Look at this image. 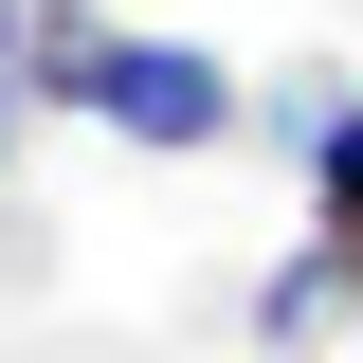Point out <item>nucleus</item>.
I'll return each mask as SVG.
<instances>
[{
    "label": "nucleus",
    "mask_w": 363,
    "mask_h": 363,
    "mask_svg": "<svg viewBox=\"0 0 363 363\" xmlns=\"http://www.w3.org/2000/svg\"><path fill=\"white\" fill-rule=\"evenodd\" d=\"M0 91H18V0H0Z\"/></svg>",
    "instance_id": "39448f33"
},
{
    "label": "nucleus",
    "mask_w": 363,
    "mask_h": 363,
    "mask_svg": "<svg viewBox=\"0 0 363 363\" xmlns=\"http://www.w3.org/2000/svg\"><path fill=\"white\" fill-rule=\"evenodd\" d=\"M236 327H255L272 363H309V345H345V327H363V255H345V236H309V255H272Z\"/></svg>",
    "instance_id": "f03ea898"
},
{
    "label": "nucleus",
    "mask_w": 363,
    "mask_h": 363,
    "mask_svg": "<svg viewBox=\"0 0 363 363\" xmlns=\"http://www.w3.org/2000/svg\"><path fill=\"white\" fill-rule=\"evenodd\" d=\"M91 128L145 145V164H200V145L236 128V73L200 37H109V73H91Z\"/></svg>",
    "instance_id": "f257e3e1"
},
{
    "label": "nucleus",
    "mask_w": 363,
    "mask_h": 363,
    "mask_svg": "<svg viewBox=\"0 0 363 363\" xmlns=\"http://www.w3.org/2000/svg\"><path fill=\"white\" fill-rule=\"evenodd\" d=\"M272 128L309 145V236H345V255H363V91H327V73H309Z\"/></svg>",
    "instance_id": "7ed1b4c3"
},
{
    "label": "nucleus",
    "mask_w": 363,
    "mask_h": 363,
    "mask_svg": "<svg viewBox=\"0 0 363 363\" xmlns=\"http://www.w3.org/2000/svg\"><path fill=\"white\" fill-rule=\"evenodd\" d=\"M0 145H18V91H0Z\"/></svg>",
    "instance_id": "423d86ee"
},
{
    "label": "nucleus",
    "mask_w": 363,
    "mask_h": 363,
    "mask_svg": "<svg viewBox=\"0 0 363 363\" xmlns=\"http://www.w3.org/2000/svg\"><path fill=\"white\" fill-rule=\"evenodd\" d=\"M109 37H128V18H91V0H18V109H91Z\"/></svg>",
    "instance_id": "20e7f679"
}]
</instances>
